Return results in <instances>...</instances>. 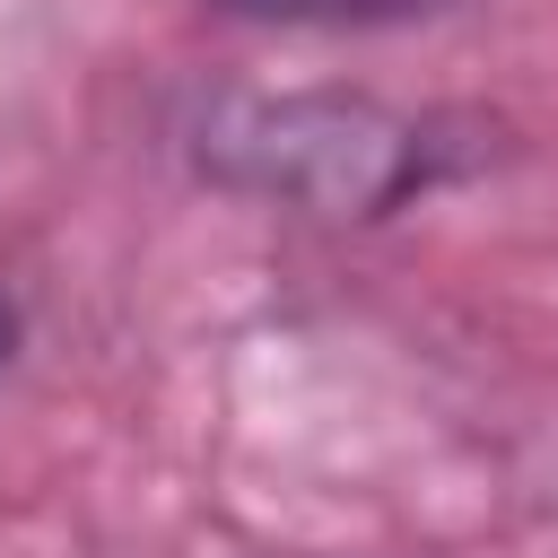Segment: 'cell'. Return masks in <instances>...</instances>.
Instances as JSON below:
<instances>
[{"instance_id":"obj_1","label":"cell","mask_w":558,"mask_h":558,"mask_svg":"<svg viewBox=\"0 0 558 558\" xmlns=\"http://www.w3.org/2000/svg\"><path fill=\"white\" fill-rule=\"evenodd\" d=\"M480 122L410 113L366 87H209L183 113V166L262 209H296L323 227H375L427 192H445L480 148Z\"/></svg>"},{"instance_id":"obj_2","label":"cell","mask_w":558,"mask_h":558,"mask_svg":"<svg viewBox=\"0 0 558 558\" xmlns=\"http://www.w3.org/2000/svg\"><path fill=\"white\" fill-rule=\"evenodd\" d=\"M244 26H296V35H366V26H418L453 0H201Z\"/></svg>"},{"instance_id":"obj_3","label":"cell","mask_w":558,"mask_h":558,"mask_svg":"<svg viewBox=\"0 0 558 558\" xmlns=\"http://www.w3.org/2000/svg\"><path fill=\"white\" fill-rule=\"evenodd\" d=\"M17 331H26V323H17V296L0 288V375H9V357H17Z\"/></svg>"}]
</instances>
